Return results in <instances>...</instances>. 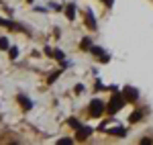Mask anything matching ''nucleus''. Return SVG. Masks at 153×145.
Listing matches in <instances>:
<instances>
[{
    "label": "nucleus",
    "mask_w": 153,
    "mask_h": 145,
    "mask_svg": "<svg viewBox=\"0 0 153 145\" xmlns=\"http://www.w3.org/2000/svg\"><path fill=\"white\" fill-rule=\"evenodd\" d=\"M125 102H127L125 94L114 92V94H112V98H110V102H108V112H110V115H114L117 110H120L123 106H125Z\"/></svg>",
    "instance_id": "f257e3e1"
},
{
    "label": "nucleus",
    "mask_w": 153,
    "mask_h": 145,
    "mask_svg": "<svg viewBox=\"0 0 153 145\" xmlns=\"http://www.w3.org/2000/svg\"><path fill=\"white\" fill-rule=\"evenodd\" d=\"M102 112H104L102 100H92V102H90V115H92V117H100Z\"/></svg>",
    "instance_id": "f03ea898"
},
{
    "label": "nucleus",
    "mask_w": 153,
    "mask_h": 145,
    "mask_svg": "<svg viewBox=\"0 0 153 145\" xmlns=\"http://www.w3.org/2000/svg\"><path fill=\"white\" fill-rule=\"evenodd\" d=\"M90 133H92V129H90V127H82V129H78V141H84Z\"/></svg>",
    "instance_id": "7ed1b4c3"
},
{
    "label": "nucleus",
    "mask_w": 153,
    "mask_h": 145,
    "mask_svg": "<svg viewBox=\"0 0 153 145\" xmlns=\"http://www.w3.org/2000/svg\"><path fill=\"white\" fill-rule=\"evenodd\" d=\"M123 94H125V98H127V100H135V98L139 96L135 88H125V92H123Z\"/></svg>",
    "instance_id": "20e7f679"
},
{
    "label": "nucleus",
    "mask_w": 153,
    "mask_h": 145,
    "mask_svg": "<svg viewBox=\"0 0 153 145\" xmlns=\"http://www.w3.org/2000/svg\"><path fill=\"white\" fill-rule=\"evenodd\" d=\"M108 133L117 135V137H123V135H125V129H120V127H117V129H108Z\"/></svg>",
    "instance_id": "39448f33"
},
{
    "label": "nucleus",
    "mask_w": 153,
    "mask_h": 145,
    "mask_svg": "<svg viewBox=\"0 0 153 145\" xmlns=\"http://www.w3.org/2000/svg\"><path fill=\"white\" fill-rule=\"evenodd\" d=\"M19 102L23 104V109H25V110H29V109H31V102H29V100H27L25 96H21V98H19Z\"/></svg>",
    "instance_id": "423d86ee"
},
{
    "label": "nucleus",
    "mask_w": 153,
    "mask_h": 145,
    "mask_svg": "<svg viewBox=\"0 0 153 145\" xmlns=\"http://www.w3.org/2000/svg\"><path fill=\"white\" fill-rule=\"evenodd\" d=\"M129 121H131V123H137V121H141V112H139V110H137V112H133V115L129 117Z\"/></svg>",
    "instance_id": "0eeeda50"
},
{
    "label": "nucleus",
    "mask_w": 153,
    "mask_h": 145,
    "mask_svg": "<svg viewBox=\"0 0 153 145\" xmlns=\"http://www.w3.org/2000/svg\"><path fill=\"white\" fill-rule=\"evenodd\" d=\"M70 125L78 131V129H82V125H80V121H76V119H70Z\"/></svg>",
    "instance_id": "6e6552de"
},
{
    "label": "nucleus",
    "mask_w": 153,
    "mask_h": 145,
    "mask_svg": "<svg viewBox=\"0 0 153 145\" xmlns=\"http://www.w3.org/2000/svg\"><path fill=\"white\" fill-rule=\"evenodd\" d=\"M82 49H92V43H90V39H84V41H82Z\"/></svg>",
    "instance_id": "1a4fd4ad"
},
{
    "label": "nucleus",
    "mask_w": 153,
    "mask_h": 145,
    "mask_svg": "<svg viewBox=\"0 0 153 145\" xmlns=\"http://www.w3.org/2000/svg\"><path fill=\"white\" fill-rule=\"evenodd\" d=\"M65 12H68V16H70V19H74V14H76V10H74V6H71V4L68 6V10H65Z\"/></svg>",
    "instance_id": "9d476101"
},
{
    "label": "nucleus",
    "mask_w": 153,
    "mask_h": 145,
    "mask_svg": "<svg viewBox=\"0 0 153 145\" xmlns=\"http://www.w3.org/2000/svg\"><path fill=\"white\" fill-rule=\"evenodd\" d=\"M0 47H2V49H6V47H8V41H6V39H4V37H2V39H0Z\"/></svg>",
    "instance_id": "9b49d317"
},
{
    "label": "nucleus",
    "mask_w": 153,
    "mask_h": 145,
    "mask_svg": "<svg viewBox=\"0 0 153 145\" xmlns=\"http://www.w3.org/2000/svg\"><path fill=\"white\" fill-rule=\"evenodd\" d=\"M16 55H19V49H16V47H12V49H10V57H12V59H14Z\"/></svg>",
    "instance_id": "f8f14e48"
},
{
    "label": "nucleus",
    "mask_w": 153,
    "mask_h": 145,
    "mask_svg": "<svg viewBox=\"0 0 153 145\" xmlns=\"http://www.w3.org/2000/svg\"><path fill=\"white\" fill-rule=\"evenodd\" d=\"M92 53H94V55H102L104 51H102V49H98V47H92Z\"/></svg>",
    "instance_id": "ddd939ff"
},
{
    "label": "nucleus",
    "mask_w": 153,
    "mask_h": 145,
    "mask_svg": "<svg viewBox=\"0 0 153 145\" xmlns=\"http://www.w3.org/2000/svg\"><path fill=\"white\" fill-rule=\"evenodd\" d=\"M57 143H59V145H70V143H71V139H59Z\"/></svg>",
    "instance_id": "4468645a"
}]
</instances>
